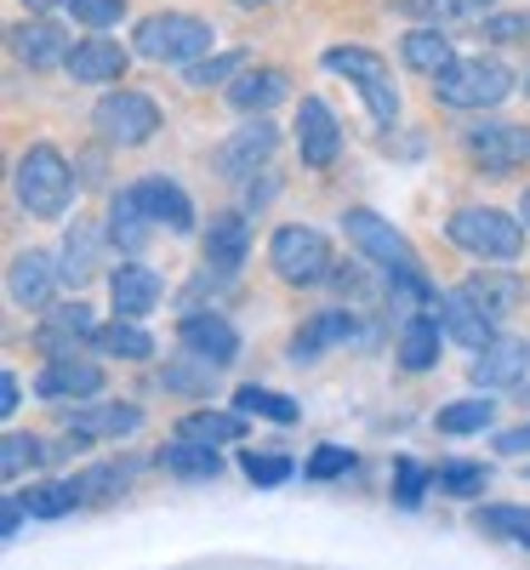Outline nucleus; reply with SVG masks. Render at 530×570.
<instances>
[{"mask_svg": "<svg viewBox=\"0 0 530 570\" xmlns=\"http://www.w3.org/2000/svg\"><path fill=\"white\" fill-rule=\"evenodd\" d=\"M12 183H18V206L29 217H63L69 200H75V171L52 142H35V149L18 160Z\"/></svg>", "mask_w": 530, "mask_h": 570, "instance_id": "1", "label": "nucleus"}, {"mask_svg": "<svg viewBox=\"0 0 530 570\" xmlns=\"http://www.w3.org/2000/svg\"><path fill=\"white\" fill-rule=\"evenodd\" d=\"M343 228H349V240L376 263V268H389L405 292H416V297H428V285H422V268H416V252H411V240L389 223V217H376V212H365V206H354L349 217H343Z\"/></svg>", "mask_w": 530, "mask_h": 570, "instance_id": "2", "label": "nucleus"}, {"mask_svg": "<svg viewBox=\"0 0 530 570\" xmlns=\"http://www.w3.org/2000/svg\"><path fill=\"white\" fill-rule=\"evenodd\" d=\"M445 234L468 257H479V263H513L524 252V223L508 217V212H497V206H462L445 223Z\"/></svg>", "mask_w": 530, "mask_h": 570, "instance_id": "3", "label": "nucleus"}, {"mask_svg": "<svg viewBox=\"0 0 530 570\" xmlns=\"http://www.w3.org/2000/svg\"><path fill=\"white\" fill-rule=\"evenodd\" d=\"M508 91H513V75L497 58H457L440 80H433V98L445 109H497Z\"/></svg>", "mask_w": 530, "mask_h": 570, "instance_id": "4", "label": "nucleus"}, {"mask_svg": "<svg viewBox=\"0 0 530 570\" xmlns=\"http://www.w3.org/2000/svg\"><path fill=\"white\" fill-rule=\"evenodd\" d=\"M137 52L155 63H200L212 52V23L188 12H155L137 23Z\"/></svg>", "mask_w": 530, "mask_h": 570, "instance_id": "5", "label": "nucleus"}, {"mask_svg": "<svg viewBox=\"0 0 530 570\" xmlns=\"http://www.w3.org/2000/svg\"><path fill=\"white\" fill-rule=\"evenodd\" d=\"M325 69H331V75H349V80L360 86V98H365V109H371L376 126H394V120H400V91H394L389 63H382L376 52H365V46H331Z\"/></svg>", "mask_w": 530, "mask_h": 570, "instance_id": "6", "label": "nucleus"}, {"mask_svg": "<svg viewBox=\"0 0 530 570\" xmlns=\"http://www.w3.org/2000/svg\"><path fill=\"white\" fill-rule=\"evenodd\" d=\"M268 263H274V274L285 285H320V279H331V246H325V234L320 228H303V223L274 228Z\"/></svg>", "mask_w": 530, "mask_h": 570, "instance_id": "7", "label": "nucleus"}, {"mask_svg": "<svg viewBox=\"0 0 530 570\" xmlns=\"http://www.w3.org/2000/svg\"><path fill=\"white\" fill-rule=\"evenodd\" d=\"M91 126H98L104 142H115V149H137V142H149L160 131V109L143 98V91H109V98L91 109Z\"/></svg>", "mask_w": 530, "mask_h": 570, "instance_id": "8", "label": "nucleus"}, {"mask_svg": "<svg viewBox=\"0 0 530 570\" xmlns=\"http://www.w3.org/2000/svg\"><path fill=\"white\" fill-rule=\"evenodd\" d=\"M468 155L485 166L491 177L519 171V166H530V126H513V120H485V126H473V131H468Z\"/></svg>", "mask_w": 530, "mask_h": 570, "instance_id": "9", "label": "nucleus"}, {"mask_svg": "<svg viewBox=\"0 0 530 570\" xmlns=\"http://www.w3.org/2000/svg\"><path fill=\"white\" fill-rule=\"evenodd\" d=\"M35 394L40 400H91V394H104V365L75 360V354H52V365L35 376Z\"/></svg>", "mask_w": 530, "mask_h": 570, "instance_id": "10", "label": "nucleus"}, {"mask_svg": "<svg viewBox=\"0 0 530 570\" xmlns=\"http://www.w3.org/2000/svg\"><path fill=\"white\" fill-rule=\"evenodd\" d=\"M297 149H303V166L325 171L343 149V131H336V115L325 109V98H303L297 109Z\"/></svg>", "mask_w": 530, "mask_h": 570, "instance_id": "11", "label": "nucleus"}, {"mask_svg": "<svg viewBox=\"0 0 530 570\" xmlns=\"http://www.w3.org/2000/svg\"><path fill=\"white\" fill-rule=\"evenodd\" d=\"M433 314H440V325H445V337L451 343H462V348H485V343H497V331H491V314L479 308L468 292H445V297H433Z\"/></svg>", "mask_w": 530, "mask_h": 570, "instance_id": "12", "label": "nucleus"}, {"mask_svg": "<svg viewBox=\"0 0 530 570\" xmlns=\"http://www.w3.org/2000/svg\"><path fill=\"white\" fill-rule=\"evenodd\" d=\"M274 149H279V131L257 115L252 126H239L223 149H217V171H223V177H246V171H257Z\"/></svg>", "mask_w": 530, "mask_h": 570, "instance_id": "13", "label": "nucleus"}, {"mask_svg": "<svg viewBox=\"0 0 530 570\" xmlns=\"http://www.w3.org/2000/svg\"><path fill=\"white\" fill-rule=\"evenodd\" d=\"M109 297H115V314H120V320H143L149 308H160L166 285H160V274H155V268H143V263H120V268L109 274Z\"/></svg>", "mask_w": 530, "mask_h": 570, "instance_id": "14", "label": "nucleus"}, {"mask_svg": "<svg viewBox=\"0 0 530 570\" xmlns=\"http://www.w3.org/2000/svg\"><path fill=\"white\" fill-rule=\"evenodd\" d=\"M183 348L200 365H234L239 360V337L223 314H188L183 320Z\"/></svg>", "mask_w": 530, "mask_h": 570, "instance_id": "15", "label": "nucleus"}, {"mask_svg": "<svg viewBox=\"0 0 530 570\" xmlns=\"http://www.w3.org/2000/svg\"><path fill=\"white\" fill-rule=\"evenodd\" d=\"M524 371H530V343H519V337H497V343L479 348V360H473V383H479V389H513V383H524Z\"/></svg>", "mask_w": 530, "mask_h": 570, "instance_id": "16", "label": "nucleus"}, {"mask_svg": "<svg viewBox=\"0 0 530 570\" xmlns=\"http://www.w3.org/2000/svg\"><path fill=\"white\" fill-rule=\"evenodd\" d=\"M131 195H137V206L155 217V228H171V234H188L195 228V206H188V195L177 183H166V177H143V183H131Z\"/></svg>", "mask_w": 530, "mask_h": 570, "instance_id": "17", "label": "nucleus"}, {"mask_svg": "<svg viewBox=\"0 0 530 570\" xmlns=\"http://www.w3.org/2000/svg\"><path fill=\"white\" fill-rule=\"evenodd\" d=\"M69 80H80V86H104V80H120L126 75V52L115 40H104V35H86L75 52H69Z\"/></svg>", "mask_w": 530, "mask_h": 570, "instance_id": "18", "label": "nucleus"}, {"mask_svg": "<svg viewBox=\"0 0 530 570\" xmlns=\"http://www.w3.org/2000/svg\"><path fill=\"white\" fill-rule=\"evenodd\" d=\"M52 285H58V268L46 252H23L7 274V292L18 308H46V297H52Z\"/></svg>", "mask_w": 530, "mask_h": 570, "instance_id": "19", "label": "nucleus"}, {"mask_svg": "<svg viewBox=\"0 0 530 570\" xmlns=\"http://www.w3.org/2000/svg\"><path fill=\"white\" fill-rule=\"evenodd\" d=\"M12 52H18L29 69H58V63H69L75 46H69L63 29H52V23H18V29H12Z\"/></svg>", "mask_w": 530, "mask_h": 570, "instance_id": "20", "label": "nucleus"}, {"mask_svg": "<svg viewBox=\"0 0 530 570\" xmlns=\"http://www.w3.org/2000/svg\"><path fill=\"white\" fill-rule=\"evenodd\" d=\"M143 428V411L131 405H80L69 411V434L80 440H120V434H137Z\"/></svg>", "mask_w": 530, "mask_h": 570, "instance_id": "21", "label": "nucleus"}, {"mask_svg": "<svg viewBox=\"0 0 530 570\" xmlns=\"http://www.w3.org/2000/svg\"><path fill=\"white\" fill-rule=\"evenodd\" d=\"M246 252H252V234H246V217H212V234H206V263L217 268V274H234L239 263H246Z\"/></svg>", "mask_w": 530, "mask_h": 570, "instance_id": "22", "label": "nucleus"}, {"mask_svg": "<svg viewBox=\"0 0 530 570\" xmlns=\"http://www.w3.org/2000/svg\"><path fill=\"white\" fill-rule=\"evenodd\" d=\"M285 91H292V86H285L279 69H252V75H239V80L228 86V104H234L239 115H268Z\"/></svg>", "mask_w": 530, "mask_h": 570, "instance_id": "23", "label": "nucleus"}, {"mask_svg": "<svg viewBox=\"0 0 530 570\" xmlns=\"http://www.w3.org/2000/svg\"><path fill=\"white\" fill-rule=\"evenodd\" d=\"M349 337H354V314H349V308H325V314H314V320L297 331L292 360H320V348L349 343Z\"/></svg>", "mask_w": 530, "mask_h": 570, "instance_id": "24", "label": "nucleus"}, {"mask_svg": "<svg viewBox=\"0 0 530 570\" xmlns=\"http://www.w3.org/2000/svg\"><path fill=\"white\" fill-rule=\"evenodd\" d=\"M400 52H405V69H416V75H428V80H440V75L457 63L451 35H440V29H411Z\"/></svg>", "mask_w": 530, "mask_h": 570, "instance_id": "25", "label": "nucleus"}, {"mask_svg": "<svg viewBox=\"0 0 530 570\" xmlns=\"http://www.w3.org/2000/svg\"><path fill=\"white\" fill-rule=\"evenodd\" d=\"M440 337H445L440 314H411L405 331H400V360H405V371H428L433 360H440Z\"/></svg>", "mask_w": 530, "mask_h": 570, "instance_id": "26", "label": "nucleus"}, {"mask_svg": "<svg viewBox=\"0 0 530 570\" xmlns=\"http://www.w3.org/2000/svg\"><path fill=\"white\" fill-rule=\"evenodd\" d=\"M160 468L166 473H177V480H217V451L212 445H200V440H183L177 434V445H166L160 451Z\"/></svg>", "mask_w": 530, "mask_h": 570, "instance_id": "27", "label": "nucleus"}, {"mask_svg": "<svg viewBox=\"0 0 530 570\" xmlns=\"http://www.w3.org/2000/svg\"><path fill=\"white\" fill-rule=\"evenodd\" d=\"M177 434L183 440H200V445H234L239 434H246V422L228 416V411H188L177 422Z\"/></svg>", "mask_w": 530, "mask_h": 570, "instance_id": "28", "label": "nucleus"}, {"mask_svg": "<svg viewBox=\"0 0 530 570\" xmlns=\"http://www.w3.org/2000/svg\"><path fill=\"white\" fill-rule=\"evenodd\" d=\"M462 292H468L479 308H485V314L497 320V314H508V308L519 303V292H524V285H519L513 274H497V268H485V274H473V279L462 285Z\"/></svg>", "mask_w": 530, "mask_h": 570, "instance_id": "29", "label": "nucleus"}, {"mask_svg": "<svg viewBox=\"0 0 530 570\" xmlns=\"http://www.w3.org/2000/svg\"><path fill=\"white\" fill-rule=\"evenodd\" d=\"M149 228H155V217L137 206V195L126 188V195L115 200V212H109V234H115V246H126V252H137L143 240H149Z\"/></svg>", "mask_w": 530, "mask_h": 570, "instance_id": "30", "label": "nucleus"}, {"mask_svg": "<svg viewBox=\"0 0 530 570\" xmlns=\"http://www.w3.org/2000/svg\"><path fill=\"white\" fill-rule=\"evenodd\" d=\"M98 348H104V354H120V360H149V354H155V337H149L137 320H120V314H115V325L98 331Z\"/></svg>", "mask_w": 530, "mask_h": 570, "instance_id": "31", "label": "nucleus"}, {"mask_svg": "<svg viewBox=\"0 0 530 570\" xmlns=\"http://www.w3.org/2000/svg\"><path fill=\"white\" fill-rule=\"evenodd\" d=\"M473 525L485 537H502V542H524L530 548V508H479Z\"/></svg>", "mask_w": 530, "mask_h": 570, "instance_id": "32", "label": "nucleus"}, {"mask_svg": "<svg viewBox=\"0 0 530 570\" xmlns=\"http://www.w3.org/2000/svg\"><path fill=\"white\" fill-rule=\"evenodd\" d=\"M234 405H239V416H268V422H297V405L285 400V394H274V389H239L234 394Z\"/></svg>", "mask_w": 530, "mask_h": 570, "instance_id": "33", "label": "nucleus"}, {"mask_svg": "<svg viewBox=\"0 0 530 570\" xmlns=\"http://www.w3.org/2000/svg\"><path fill=\"white\" fill-rule=\"evenodd\" d=\"M75 502H80V485H29L23 491V508L35 519H63Z\"/></svg>", "mask_w": 530, "mask_h": 570, "instance_id": "34", "label": "nucleus"}, {"mask_svg": "<svg viewBox=\"0 0 530 570\" xmlns=\"http://www.w3.org/2000/svg\"><path fill=\"white\" fill-rule=\"evenodd\" d=\"M239 468H246L252 485H285L297 473L292 456H274V451H246V456H239Z\"/></svg>", "mask_w": 530, "mask_h": 570, "instance_id": "35", "label": "nucleus"}, {"mask_svg": "<svg viewBox=\"0 0 530 570\" xmlns=\"http://www.w3.org/2000/svg\"><path fill=\"white\" fill-rule=\"evenodd\" d=\"M491 473L485 468H473V462H451V468H433V485H440L445 497H479L485 491Z\"/></svg>", "mask_w": 530, "mask_h": 570, "instance_id": "36", "label": "nucleus"}, {"mask_svg": "<svg viewBox=\"0 0 530 570\" xmlns=\"http://www.w3.org/2000/svg\"><path fill=\"white\" fill-rule=\"evenodd\" d=\"M491 400H462V405H445L440 411V434H479V428L491 422Z\"/></svg>", "mask_w": 530, "mask_h": 570, "instance_id": "37", "label": "nucleus"}, {"mask_svg": "<svg viewBox=\"0 0 530 570\" xmlns=\"http://www.w3.org/2000/svg\"><path fill=\"white\" fill-rule=\"evenodd\" d=\"M91 246H98V234H91L86 223H75L69 228V246H63V257H69L63 263V279H86L91 274Z\"/></svg>", "mask_w": 530, "mask_h": 570, "instance_id": "38", "label": "nucleus"}, {"mask_svg": "<svg viewBox=\"0 0 530 570\" xmlns=\"http://www.w3.org/2000/svg\"><path fill=\"white\" fill-rule=\"evenodd\" d=\"M63 7H69L86 29H115L120 12H126V0H63Z\"/></svg>", "mask_w": 530, "mask_h": 570, "instance_id": "39", "label": "nucleus"}, {"mask_svg": "<svg viewBox=\"0 0 530 570\" xmlns=\"http://www.w3.org/2000/svg\"><path fill=\"white\" fill-rule=\"evenodd\" d=\"M239 69H246V58H239V52L200 58V63H188V86H217V80H228V75H239Z\"/></svg>", "mask_w": 530, "mask_h": 570, "instance_id": "40", "label": "nucleus"}, {"mask_svg": "<svg viewBox=\"0 0 530 570\" xmlns=\"http://www.w3.org/2000/svg\"><path fill=\"white\" fill-rule=\"evenodd\" d=\"M416 7H422L433 23H457V18H479V12H491V0H416Z\"/></svg>", "mask_w": 530, "mask_h": 570, "instance_id": "41", "label": "nucleus"}, {"mask_svg": "<svg viewBox=\"0 0 530 570\" xmlns=\"http://www.w3.org/2000/svg\"><path fill=\"white\" fill-rule=\"evenodd\" d=\"M35 456H40V440H29V434H7V451H0V473H7V480H18V473H23Z\"/></svg>", "mask_w": 530, "mask_h": 570, "instance_id": "42", "label": "nucleus"}, {"mask_svg": "<svg viewBox=\"0 0 530 570\" xmlns=\"http://www.w3.org/2000/svg\"><path fill=\"white\" fill-rule=\"evenodd\" d=\"M485 35H491V40H502V46L530 40V12H491V18H485Z\"/></svg>", "mask_w": 530, "mask_h": 570, "instance_id": "43", "label": "nucleus"}, {"mask_svg": "<svg viewBox=\"0 0 530 570\" xmlns=\"http://www.w3.org/2000/svg\"><path fill=\"white\" fill-rule=\"evenodd\" d=\"M343 468H354L349 445H325V451H314V462H308L314 480H331V473H343Z\"/></svg>", "mask_w": 530, "mask_h": 570, "instance_id": "44", "label": "nucleus"}, {"mask_svg": "<svg viewBox=\"0 0 530 570\" xmlns=\"http://www.w3.org/2000/svg\"><path fill=\"white\" fill-rule=\"evenodd\" d=\"M428 485H433V473H422L416 462H400V502H405V508H416Z\"/></svg>", "mask_w": 530, "mask_h": 570, "instance_id": "45", "label": "nucleus"}, {"mask_svg": "<svg viewBox=\"0 0 530 570\" xmlns=\"http://www.w3.org/2000/svg\"><path fill=\"white\" fill-rule=\"evenodd\" d=\"M23 513H29V508H23V497H7V519H0V537H7V542L23 531Z\"/></svg>", "mask_w": 530, "mask_h": 570, "instance_id": "46", "label": "nucleus"}, {"mask_svg": "<svg viewBox=\"0 0 530 570\" xmlns=\"http://www.w3.org/2000/svg\"><path fill=\"white\" fill-rule=\"evenodd\" d=\"M18 405H23V383H18V376H12V371H7V376H0V411H7V416H12Z\"/></svg>", "mask_w": 530, "mask_h": 570, "instance_id": "47", "label": "nucleus"}, {"mask_svg": "<svg viewBox=\"0 0 530 570\" xmlns=\"http://www.w3.org/2000/svg\"><path fill=\"white\" fill-rule=\"evenodd\" d=\"M502 451H508V456L530 451V428H513V434H502Z\"/></svg>", "mask_w": 530, "mask_h": 570, "instance_id": "48", "label": "nucleus"}, {"mask_svg": "<svg viewBox=\"0 0 530 570\" xmlns=\"http://www.w3.org/2000/svg\"><path fill=\"white\" fill-rule=\"evenodd\" d=\"M23 7H29V12H46V7H58V0H23Z\"/></svg>", "mask_w": 530, "mask_h": 570, "instance_id": "49", "label": "nucleus"}, {"mask_svg": "<svg viewBox=\"0 0 530 570\" xmlns=\"http://www.w3.org/2000/svg\"><path fill=\"white\" fill-rule=\"evenodd\" d=\"M519 217H524V228H530V188H524V200H519Z\"/></svg>", "mask_w": 530, "mask_h": 570, "instance_id": "50", "label": "nucleus"}, {"mask_svg": "<svg viewBox=\"0 0 530 570\" xmlns=\"http://www.w3.org/2000/svg\"><path fill=\"white\" fill-rule=\"evenodd\" d=\"M234 7H274V0H234Z\"/></svg>", "mask_w": 530, "mask_h": 570, "instance_id": "51", "label": "nucleus"}]
</instances>
